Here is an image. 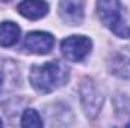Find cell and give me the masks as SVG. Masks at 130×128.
Listing matches in <instances>:
<instances>
[{
  "instance_id": "obj_1",
  "label": "cell",
  "mask_w": 130,
  "mask_h": 128,
  "mask_svg": "<svg viewBox=\"0 0 130 128\" xmlns=\"http://www.w3.org/2000/svg\"><path fill=\"white\" fill-rule=\"evenodd\" d=\"M70 69L62 60H52L44 65H33L30 69V84L39 94H48L68 81Z\"/></svg>"
},
{
  "instance_id": "obj_2",
  "label": "cell",
  "mask_w": 130,
  "mask_h": 128,
  "mask_svg": "<svg viewBox=\"0 0 130 128\" xmlns=\"http://www.w3.org/2000/svg\"><path fill=\"white\" fill-rule=\"evenodd\" d=\"M98 18L120 38H130V26L124 24L120 15V3L115 0H103L97 3Z\"/></svg>"
},
{
  "instance_id": "obj_3",
  "label": "cell",
  "mask_w": 130,
  "mask_h": 128,
  "mask_svg": "<svg viewBox=\"0 0 130 128\" xmlns=\"http://www.w3.org/2000/svg\"><path fill=\"white\" fill-rule=\"evenodd\" d=\"M20 71L11 59H0V102L9 99L18 89Z\"/></svg>"
},
{
  "instance_id": "obj_4",
  "label": "cell",
  "mask_w": 130,
  "mask_h": 128,
  "mask_svg": "<svg viewBox=\"0 0 130 128\" xmlns=\"http://www.w3.org/2000/svg\"><path fill=\"white\" fill-rule=\"evenodd\" d=\"M61 48L65 59L71 62H80L89 54L92 48V41L83 35H73L61 42Z\"/></svg>"
},
{
  "instance_id": "obj_5",
  "label": "cell",
  "mask_w": 130,
  "mask_h": 128,
  "mask_svg": "<svg viewBox=\"0 0 130 128\" xmlns=\"http://www.w3.org/2000/svg\"><path fill=\"white\" fill-rule=\"evenodd\" d=\"M80 95H82V102H83V109L86 115L94 118L100 110V105L103 104V96L98 94L97 88L94 86V83L89 78L83 81L80 88Z\"/></svg>"
},
{
  "instance_id": "obj_6",
  "label": "cell",
  "mask_w": 130,
  "mask_h": 128,
  "mask_svg": "<svg viewBox=\"0 0 130 128\" xmlns=\"http://www.w3.org/2000/svg\"><path fill=\"white\" fill-rule=\"evenodd\" d=\"M55 38L47 32H30L27 33L24 45L29 51L36 54H47L53 48Z\"/></svg>"
},
{
  "instance_id": "obj_7",
  "label": "cell",
  "mask_w": 130,
  "mask_h": 128,
  "mask_svg": "<svg viewBox=\"0 0 130 128\" xmlns=\"http://www.w3.org/2000/svg\"><path fill=\"white\" fill-rule=\"evenodd\" d=\"M109 68L112 74L121 78H130V48H121L112 53L109 59Z\"/></svg>"
},
{
  "instance_id": "obj_8",
  "label": "cell",
  "mask_w": 130,
  "mask_h": 128,
  "mask_svg": "<svg viewBox=\"0 0 130 128\" xmlns=\"http://www.w3.org/2000/svg\"><path fill=\"white\" fill-rule=\"evenodd\" d=\"M59 15L65 23L71 26L80 24L83 20V3L82 2H61Z\"/></svg>"
},
{
  "instance_id": "obj_9",
  "label": "cell",
  "mask_w": 130,
  "mask_h": 128,
  "mask_svg": "<svg viewBox=\"0 0 130 128\" xmlns=\"http://www.w3.org/2000/svg\"><path fill=\"white\" fill-rule=\"evenodd\" d=\"M17 11L29 18V20H39L47 15L48 12V5L45 2H21L17 5Z\"/></svg>"
},
{
  "instance_id": "obj_10",
  "label": "cell",
  "mask_w": 130,
  "mask_h": 128,
  "mask_svg": "<svg viewBox=\"0 0 130 128\" xmlns=\"http://www.w3.org/2000/svg\"><path fill=\"white\" fill-rule=\"evenodd\" d=\"M20 27L14 21H5L0 24V45L2 47H12L18 42Z\"/></svg>"
},
{
  "instance_id": "obj_11",
  "label": "cell",
  "mask_w": 130,
  "mask_h": 128,
  "mask_svg": "<svg viewBox=\"0 0 130 128\" xmlns=\"http://www.w3.org/2000/svg\"><path fill=\"white\" fill-rule=\"evenodd\" d=\"M21 128H44L39 113L35 109H26L21 116Z\"/></svg>"
},
{
  "instance_id": "obj_12",
  "label": "cell",
  "mask_w": 130,
  "mask_h": 128,
  "mask_svg": "<svg viewBox=\"0 0 130 128\" xmlns=\"http://www.w3.org/2000/svg\"><path fill=\"white\" fill-rule=\"evenodd\" d=\"M0 128H3V122H2V119H0Z\"/></svg>"
},
{
  "instance_id": "obj_13",
  "label": "cell",
  "mask_w": 130,
  "mask_h": 128,
  "mask_svg": "<svg viewBox=\"0 0 130 128\" xmlns=\"http://www.w3.org/2000/svg\"><path fill=\"white\" fill-rule=\"evenodd\" d=\"M126 128H130V122H129V124H127V125H126Z\"/></svg>"
}]
</instances>
